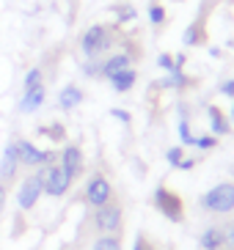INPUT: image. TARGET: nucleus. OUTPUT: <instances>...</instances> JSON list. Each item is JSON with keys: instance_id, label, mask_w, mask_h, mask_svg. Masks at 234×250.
Masks as SVG:
<instances>
[{"instance_id": "1", "label": "nucleus", "mask_w": 234, "mask_h": 250, "mask_svg": "<svg viewBox=\"0 0 234 250\" xmlns=\"http://www.w3.org/2000/svg\"><path fill=\"white\" fill-rule=\"evenodd\" d=\"M113 44H116V28L113 25H91L80 36V52L88 61H96Z\"/></svg>"}, {"instance_id": "2", "label": "nucleus", "mask_w": 234, "mask_h": 250, "mask_svg": "<svg viewBox=\"0 0 234 250\" xmlns=\"http://www.w3.org/2000/svg\"><path fill=\"white\" fill-rule=\"evenodd\" d=\"M198 206L210 214H232L234 212V182H220L215 184L212 190H207Z\"/></svg>"}, {"instance_id": "3", "label": "nucleus", "mask_w": 234, "mask_h": 250, "mask_svg": "<svg viewBox=\"0 0 234 250\" xmlns=\"http://www.w3.org/2000/svg\"><path fill=\"white\" fill-rule=\"evenodd\" d=\"M154 209L165 217V220L171 223H182L185 220V201L176 195L171 187H165V184H160L157 190H154Z\"/></svg>"}, {"instance_id": "4", "label": "nucleus", "mask_w": 234, "mask_h": 250, "mask_svg": "<svg viewBox=\"0 0 234 250\" xmlns=\"http://www.w3.org/2000/svg\"><path fill=\"white\" fill-rule=\"evenodd\" d=\"M121 223H124V209H121V204L116 198L94 209V228L99 234H118Z\"/></svg>"}, {"instance_id": "5", "label": "nucleus", "mask_w": 234, "mask_h": 250, "mask_svg": "<svg viewBox=\"0 0 234 250\" xmlns=\"http://www.w3.org/2000/svg\"><path fill=\"white\" fill-rule=\"evenodd\" d=\"M17 143V154H20V165L22 168H44V165H52V162H58V151H44V148L33 146L30 140L20 138L14 140Z\"/></svg>"}, {"instance_id": "6", "label": "nucleus", "mask_w": 234, "mask_h": 250, "mask_svg": "<svg viewBox=\"0 0 234 250\" xmlns=\"http://www.w3.org/2000/svg\"><path fill=\"white\" fill-rule=\"evenodd\" d=\"M44 195V184H42V168H36L33 173L20 182V190H17V206L22 212H30L33 206L39 204V198Z\"/></svg>"}, {"instance_id": "7", "label": "nucleus", "mask_w": 234, "mask_h": 250, "mask_svg": "<svg viewBox=\"0 0 234 250\" xmlns=\"http://www.w3.org/2000/svg\"><path fill=\"white\" fill-rule=\"evenodd\" d=\"M42 184H44V195H50V198H64L69 187H72V179L61 168L58 162H52V165H44L42 168Z\"/></svg>"}, {"instance_id": "8", "label": "nucleus", "mask_w": 234, "mask_h": 250, "mask_svg": "<svg viewBox=\"0 0 234 250\" xmlns=\"http://www.w3.org/2000/svg\"><path fill=\"white\" fill-rule=\"evenodd\" d=\"M83 198H86L88 206H105L108 201H113L116 195H113V184L108 182V176L105 173H91L86 182V190H83Z\"/></svg>"}, {"instance_id": "9", "label": "nucleus", "mask_w": 234, "mask_h": 250, "mask_svg": "<svg viewBox=\"0 0 234 250\" xmlns=\"http://www.w3.org/2000/svg\"><path fill=\"white\" fill-rule=\"evenodd\" d=\"M58 165L69 173V179H80L83 170H86V157H83V148L77 143H66L58 151Z\"/></svg>"}, {"instance_id": "10", "label": "nucleus", "mask_w": 234, "mask_h": 250, "mask_svg": "<svg viewBox=\"0 0 234 250\" xmlns=\"http://www.w3.org/2000/svg\"><path fill=\"white\" fill-rule=\"evenodd\" d=\"M20 154H17V143L11 140L6 148H3V157H0V182L6 184H11L17 179V173H20Z\"/></svg>"}, {"instance_id": "11", "label": "nucleus", "mask_w": 234, "mask_h": 250, "mask_svg": "<svg viewBox=\"0 0 234 250\" xmlns=\"http://www.w3.org/2000/svg\"><path fill=\"white\" fill-rule=\"evenodd\" d=\"M124 69H132V55L130 52H113V55H108V58L102 61V77L105 80H110L113 74L124 72Z\"/></svg>"}, {"instance_id": "12", "label": "nucleus", "mask_w": 234, "mask_h": 250, "mask_svg": "<svg viewBox=\"0 0 234 250\" xmlns=\"http://www.w3.org/2000/svg\"><path fill=\"white\" fill-rule=\"evenodd\" d=\"M83 99H86L83 88L69 83V85H64L61 94H58V107H61V110H74V107H80V104H83Z\"/></svg>"}, {"instance_id": "13", "label": "nucleus", "mask_w": 234, "mask_h": 250, "mask_svg": "<svg viewBox=\"0 0 234 250\" xmlns=\"http://www.w3.org/2000/svg\"><path fill=\"white\" fill-rule=\"evenodd\" d=\"M207 116H210V126H212L215 138H223V135L232 132V121L223 116V110H220L218 104H210V107H207Z\"/></svg>"}, {"instance_id": "14", "label": "nucleus", "mask_w": 234, "mask_h": 250, "mask_svg": "<svg viewBox=\"0 0 234 250\" xmlns=\"http://www.w3.org/2000/svg\"><path fill=\"white\" fill-rule=\"evenodd\" d=\"M198 245H201V250H223V248H226V239H223V228H220V226L204 228V234L198 236Z\"/></svg>"}, {"instance_id": "15", "label": "nucleus", "mask_w": 234, "mask_h": 250, "mask_svg": "<svg viewBox=\"0 0 234 250\" xmlns=\"http://www.w3.org/2000/svg\"><path fill=\"white\" fill-rule=\"evenodd\" d=\"M44 96H47L44 85H36V88L25 91V94H22V99H20V110L22 113H36L39 107L44 104Z\"/></svg>"}, {"instance_id": "16", "label": "nucleus", "mask_w": 234, "mask_h": 250, "mask_svg": "<svg viewBox=\"0 0 234 250\" xmlns=\"http://www.w3.org/2000/svg\"><path fill=\"white\" fill-rule=\"evenodd\" d=\"M135 83H138V72H135V69H124V72H118V74L110 77V85H113V91H118V94H127Z\"/></svg>"}, {"instance_id": "17", "label": "nucleus", "mask_w": 234, "mask_h": 250, "mask_svg": "<svg viewBox=\"0 0 234 250\" xmlns=\"http://www.w3.org/2000/svg\"><path fill=\"white\" fill-rule=\"evenodd\" d=\"M204 39H207L204 20H196V22H190V25H187V30H185L182 42H185L187 47H196V44H204Z\"/></svg>"}, {"instance_id": "18", "label": "nucleus", "mask_w": 234, "mask_h": 250, "mask_svg": "<svg viewBox=\"0 0 234 250\" xmlns=\"http://www.w3.org/2000/svg\"><path fill=\"white\" fill-rule=\"evenodd\" d=\"M190 85V80L182 74V69H174V72H168V77L160 83V88H187Z\"/></svg>"}, {"instance_id": "19", "label": "nucleus", "mask_w": 234, "mask_h": 250, "mask_svg": "<svg viewBox=\"0 0 234 250\" xmlns=\"http://www.w3.org/2000/svg\"><path fill=\"white\" fill-rule=\"evenodd\" d=\"M91 250H121V239H118V234H99Z\"/></svg>"}, {"instance_id": "20", "label": "nucleus", "mask_w": 234, "mask_h": 250, "mask_svg": "<svg viewBox=\"0 0 234 250\" xmlns=\"http://www.w3.org/2000/svg\"><path fill=\"white\" fill-rule=\"evenodd\" d=\"M39 132L47 135V138H50L52 143H64V140H66V129H64V124H58V121H52L50 126H42Z\"/></svg>"}, {"instance_id": "21", "label": "nucleus", "mask_w": 234, "mask_h": 250, "mask_svg": "<svg viewBox=\"0 0 234 250\" xmlns=\"http://www.w3.org/2000/svg\"><path fill=\"white\" fill-rule=\"evenodd\" d=\"M36 85H44V74L39 66H33L28 74H25V80H22V88L30 91V88H36Z\"/></svg>"}, {"instance_id": "22", "label": "nucleus", "mask_w": 234, "mask_h": 250, "mask_svg": "<svg viewBox=\"0 0 234 250\" xmlns=\"http://www.w3.org/2000/svg\"><path fill=\"white\" fill-rule=\"evenodd\" d=\"M179 138H182V146H193V143H196V135L190 132L187 118H182V121H179Z\"/></svg>"}, {"instance_id": "23", "label": "nucleus", "mask_w": 234, "mask_h": 250, "mask_svg": "<svg viewBox=\"0 0 234 250\" xmlns=\"http://www.w3.org/2000/svg\"><path fill=\"white\" fill-rule=\"evenodd\" d=\"M149 22H152V25H163V22H165V8H163L160 3H152V6H149Z\"/></svg>"}, {"instance_id": "24", "label": "nucleus", "mask_w": 234, "mask_h": 250, "mask_svg": "<svg viewBox=\"0 0 234 250\" xmlns=\"http://www.w3.org/2000/svg\"><path fill=\"white\" fill-rule=\"evenodd\" d=\"M83 74L86 77H102V63L99 61H86L83 63Z\"/></svg>"}, {"instance_id": "25", "label": "nucleus", "mask_w": 234, "mask_h": 250, "mask_svg": "<svg viewBox=\"0 0 234 250\" xmlns=\"http://www.w3.org/2000/svg\"><path fill=\"white\" fill-rule=\"evenodd\" d=\"M165 160H168V165H174V168H179V162L185 160V151H182V146H174V148H168V154H165Z\"/></svg>"}, {"instance_id": "26", "label": "nucleus", "mask_w": 234, "mask_h": 250, "mask_svg": "<svg viewBox=\"0 0 234 250\" xmlns=\"http://www.w3.org/2000/svg\"><path fill=\"white\" fill-rule=\"evenodd\" d=\"M135 20V8L132 6H118L116 8V22H130Z\"/></svg>"}, {"instance_id": "27", "label": "nucleus", "mask_w": 234, "mask_h": 250, "mask_svg": "<svg viewBox=\"0 0 234 250\" xmlns=\"http://www.w3.org/2000/svg\"><path fill=\"white\" fill-rule=\"evenodd\" d=\"M193 146H198V148H215L218 146V138H215V135H201V138H196V143H193Z\"/></svg>"}, {"instance_id": "28", "label": "nucleus", "mask_w": 234, "mask_h": 250, "mask_svg": "<svg viewBox=\"0 0 234 250\" xmlns=\"http://www.w3.org/2000/svg\"><path fill=\"white\" fill-rule=\"evenodd\" d=\"M157 66H160V69H165V72H174V69H176V63H174V58H171L168 52H163L160 58H157Z\"/></svg>"}, {"instance_id": "29", "label": "nucleus", "mask_w": 234, "mask_h": 250, "mask_svg": "<svg viewBox=\"0 0 234 250\" xmlns=\"http://www.w3.org/2000/svg\"><path fill=\"white\" fill-rule=\"evenodd\" d=\"M223 228V239H226V248H234V220H229Z\"/></svg>"}, {"instance_id": "30", "label": "nucleus", "mask_w": 234, "mask_h": 250, "mask_svg": "<svg viewBox=\"0 0 234 250\" xmlns=\"http://www.w3.org/2000/svg\"><path fill=\"white\" fill-rule=\"evenodd\" d=\"M132 250H157V248H154V245L149 242L143 234H138V239H135V248H132Z\"/></svg>"}, {"instance_id": "31", "label": "nucleus", "mask_w": 234, "mask_h": 250, "mask_svg": "<svg viewBox=\"0 0 234 250\" xmlns=\"http://www.w3.org/2000/svg\"><path fill=\"white\" fill-rule=\"evenodd\" d=\"M220 94L229 96V99H234V80H226L223 85H220Z\"/></svg>"}, {"instance_id": "32", "label": "nucleus", "mask_w": 234, "mask_h": 250, "mask_svg": "<svg viewBox=\"0 0 234 250\" xmlns=\"http://www.w3.org/2000/svg\"><path fill=\"white\" fill-rule=\"evenodd\" d=\"M6 198H8V187L0 182V214L6 212Z\"/></svg>"}, {"instance_id": "33", "label": "nucleus", "mask_w": 234, "mask_h": 250, "mask_svg": "<svg viewBox=\"0 0 234 250\" xmlns=\"http://www.w3.org/2000/svg\"><path fill=\"white\" fill-rule=\"evenodd\" d=\"M110 116L118 118V121H124V124H130V113H127V110H118V107H113V110H110Z\"/></svg>"}, {"instance_id": "34", "label": "nucleus", "mask_w": 234, "mask_h": 250, "mask_svg": "<svg viewBox=\"0 0 234 250\" xmlns=\"http://www.w3.org/2000/svg\"><path fill=\"white\" fill-rule=\"evenodd\" d=\"M179 168H182V170H190V168H196V160H190V157H185V160L179 162Z\"/></svg>"}, {"instance_id": "35", "label": "nucleus", "mask_w": 234, "mask_h": 250, "mask_svg": "<svg viewBox=\"0 0 234 250\" xmlns=\"http://www.w3.org/2000/svg\"><path fill=\"white\" fill-rule=\"evenodd\" d=\"M232 124H234V104H232Z\"/></svg>"}, {"instance_id": "36", "label": "nucleus", "mask_w": 234, "mask_h": 250, "mask_svg": "<svg viewBox=\"0 0 234 250\" xmlns=\"http://www.w3.org/2000/svg\"><path fill=\"white\" fill-rule=\"evenodd\" d=\"M223 250H234V248H223Z\"/></svg>"}]
</instances>
